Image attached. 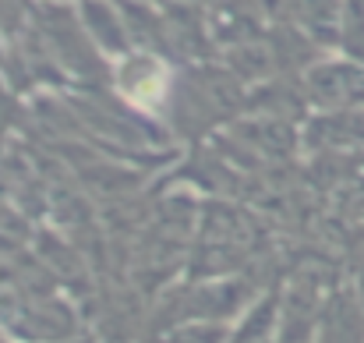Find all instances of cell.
I'll use <instances>...</instances> for the list:
<instances>
[{"mask_svg":"<svg viewBox=\"0 0 364 343\" xmlns=\"http://www.w3.org/2000/svg\"><path fill=\"white\" fill-rule=\"evenodd\" d=\"M117 85H121L124 100L134 103V107H159V100L166 96V85H170V71L159 57H149V53H134L131 60H124L121 71H117Z\"/></svg>","mask_w":364,"mask_h":343,"instance_id":"6da1fadb","label":"cell"}]
</instances>
